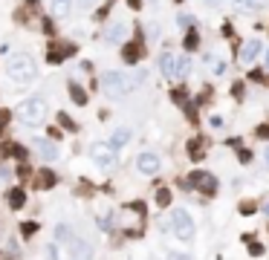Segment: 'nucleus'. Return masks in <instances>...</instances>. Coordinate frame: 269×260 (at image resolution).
<instances>
[{
  "mask_svg": "<svg viewBox=\"0 0 269 260\" xmlns=\"http://www.w3.org/2000/svg\"><path fill=\"white\" fill-rule=\"evenodd\" d=\"M145 78V72H139L136 78H127L125 72H101L99 78V90L107 96V99H122L125 93H130L139 84V81Z\"/></svg>",
  "mask_w": 269,
  "mask_h": 260,
  "instance_id": "1",
  "label": "nucleus"
},
{
  "mask_svg": "<svg viewBox=\"0 0 269 260\" xmlns=\"http://www.w3.org/2000/svg\"><path fill=\"white\" fill-rule=\"evenodd\" d=\"M6 72H9V78L15 81V84H29V81L35 78V61H32V55L26 52H15L9 55V64H6Z\"/></svg>",
  "mask_w": 269,
  "mask_h": 260,
  "instance_id": "2",
  "label": "nucleus"
},
{
  "mask_svg": "<svg viewBox=\"0 0 269 260\" xmlns=\"http://www.w3.org/2000/svg\"><path fill=\"white\" fill-rule=\"evenodd\" d=\"M46 113H49V110H46V101L38 99V96H35V99H26V101L18 107V119H20L26 127L44 125V122H46Z\"/></svg>",
  "mask_w": 269,
  "mask_h": 260,
  "instance_id": "3",
  "label": "nucleus"
},
{
  "mask_svg": "<svg viewBox=\"0 0 269 260\" xmlns=\"http://www.w3.org/2000/svg\"><path fill=\"white\" fill-rule=\"evenodd\" d=\"M171 232L182 243L194 240V220H191V214L185 208H171Z\"/></svg>",
  "mask_w": 269,
  "mask_h": 260,
  "instance_id": "4",
  "label": "nucleus"
},
{
  "mask_svg": "<svg viewBox=\"0 0 269 260\" xmlns=\"http://www.w3.org/2000/svg\"><path fill=\"white\" fill-rule=\"evenodd\" d=\"M90 159H93V165L101 168V170L116 168V148H113L110 142L107 145H101V142L90 145Z\"/></svg>",
  "mask_w": 269,
  "mask_h": 260,
  "instance_id": "5",
  "label": "nucleus"
},
{
  "mask_svg": "<svg viewBox=\"0 0 269 260\" xmlns=\"http://www.w3.org/2000/svg\"><path fill=\"white\" fill-rule=\"evenodd\" d=\"M189 180H191V188L200 191V194H214L217 191V180L208 174V170H194Z\"/></svg>",
  "mask_w": 269,
  "mask_h": 260,
  "instance_id": "6",
  "label": "nucleus"
},
{
  "mask_svg": "<svg viewBox=\"0 0 269 260\" xmlns=\"http://www.w3.org/2000/svg\"><path fill=\"white\" fill-rule=\"evenodd\" d=\"M70 257L72 260H90L93 257V246L87 240H81V237H72L70 240Z\"/></svg>",
  "mask_w": 269,
  "mask_h": 260,
  "instance_id": "7",
  "label": "nucleus"
},
{
  "mask_svg": "<svg viewBox=\"0 0 269 260\" xmlns=\"http://www.w3.org/2000/svg\"><path fill=\"white\" fill-rule=\"evenodd\" d=\"M32 148H35L46 162L58 159V145H55V139H32Z\"/></svg>",
  "mask_w": 269,
  "mask_h": 260,
  "instance_id": "8",
  "label": "nucleus"
},
{
  "mask_svg": "<svg viewBox=\"0 0 269 260\" xmlns=\"http://www.w3.org/2000/svg\"><path fill=\"white\" fill-rule=\"evenodd\" d=\"M159 156H156V153H139V156H136V168L142 170V174H156V170H159Z\"/></svg>",
  "mask_w": 269,
  "mask_h": 260,
  "instance_id": "9",
  "label": "nucleus"
},
{
  "mask_svg": "<svg viewBox=\"0 0 269 260\" xmlns=\"http://www.w3.org/2000/svg\"><path fill=\"white\" fill-rule=\"evenodd\" d=\"M125 35H127L125 23H113V26H107V32H104V41H107V44H122Z\"/></svg>",
  "mask_w": 269,
  "mask_h": 260,
  "instance_id": "10",
  "label": "nucleus"
},
{
  "mask_svg": "<svg viewBox=\"0 0 269 260\" xmlns=\"http://www.w3.org/2000/svg\"><path fill=\"white\" fill-rule=\"evenodd\" d=\"M258 52H260V41H246L240 49V64H252Z\"/></svg>",
  "mask_w": 269,
  "mask_h": 260,
  "instance_id": "11",
  "label": "nucleus"
},
{
  "mask_svg": "<svg viewBox=\"0 0 269 260\" xmlns=\"http://www.w3.org/2000/svg\"><path fill=\"white\" fill-rule=\"evenodd\" d=\"M162 75L165 78H177V55H171V52L162 55Z\"/></svg>",
  "mask_w": 269,
  "mask_h": 260,
  "instance_id": "12",
  "label": "nucleus"
},
{
  "mask_svg": "<svg viewBox=\"0 0 269 260\" xmlns=\"http://www.w3.org/2000/svg\"><path fill=\"white\" fill-rule=\"evenodd\" d=\"M49 6H52L55 18H67L72 12V0H49Z\"/></svg>",
  "mask_w": 269,
  "mask_h": 260,
  "instance_id": "13",
  "label": "nucleus"
},
{
  "mask_svg": "<svg viewBox=\"0 0 269 260\" xmlns=\"http://www.w3.org/2000/svg\"><path fill=\"white\" fill-rule=\"evenodd\" d=\"M127 142H130V130H127V127H116L113 136H110V145H113V148H125Z\"/></svg>",
  "mask_w": 269,
  "mask_h": 260,
  "instance_id": "14",
  "label": "nucleus"
},
{
  "mask_svg": "<svg viewBox=\"0 0 269 260\" xmlns=\"http://www.w3.org/2000/svg\"><path fill=\"white\" fill-rule=\"evenodd\" d=\"M139 55H142V44H125V64H136L139 61Z\"/></svg>",
  "mask_w": 269,
  "mask_h": 260,
  "instance_id": "15",
  "label": "nucleus"
},
{
  "mask_svg": "<svg viewBox=\"0 0 269 260\" xmlns=\"http://www.w3.org/2000/svg\"><path fill=\"white\" fill-rule=\"evenodd\" d=\"M9 206L12 208H23L26 206V191L23 188H12L9 191Z\"/></svg>",
  "mask_w": 269,
  "mask_h": 260,
  "instance_id": "16",
  "label": "nucleus"
},
{
  "mask_svg": "<svg viewBox=\"0 0 269 260\" xmlns=\"http://www.w3.org/2000/svg\"><path fill=\"white\" fill-rule=\"evenodd\" d=\"M70 99L75 101V104H87V93L81 90L75 81H70Z\"/></svg>",
  "mask_w": 269,
  "mask_h": 260,
  "instance_id": "17",
  "label": "nucleus"
},
{
  "mask_svg": "<svg viewBox=\"0 0 269 260\" xmlns=\"http://www.w3.org/2000/svg\"><path fill=\"white\" fill-rule=\"evenodd\" d=\"M189 70H191V58L189 55H177V78L189 75Z\"/></svg>",
  "mask_w": 269,
  "mask_h": 260,
  "instance_id": "18",
  "label": "nucleus"
},
{
  "mask_svg": "<svg viewBox=\"0 0 269 260\" xmlns=\"http://www.w3.org/2000/svg\"><path fill=\"white\" fill-rule=\"evenodd\" d=\"M171 203H174V197H171V188H159V191H156V206H159V208H168Z\"/></svg>",
  "mask_w": 269,
  "mask_h": 260,
  "instance_id": "19",
  "label": "nucleus"
},
{
  "mask_svg": "<svg viewBox=\"0 0 269 260\" xmlns=\"http://www.w3.org/2000/svg\"><path fill=\"white\" fill-rule=\"evenodd\" d=\"M38 180H41V188H52V185H55V174L41 170V174H38Z\"/></svg>",
  "mask_w": 269,
  "mask_h": 260,
  "instance_id": "20",
  "label": "nucleus"
},
{
  "mask_svg": "<svg viewBox=\"0 0 269 260\" xmlns=\"http://www.w3.org/2000/svg\"><path fill=\"white\" fill-rule=\"evenodd\" d=\"M182 44H185V49H197V46H200L197 32H194V29H189V35H185V41H182Z\"/></svg>",
  "mask_w": 269,
  "mask_h": 260,
  "instance_id": "21",
  "label": "nucleus"
},
{
  "mask_svg": "<svg viewBox=\"0 0 269 260\" xmlns=\"http://www.w3.org/2000/svg\"><path fill=\"white\" fill-rule=\"evenodd\" d=\"M55 240H72V228L70 225H58L55 228Z\"/></svg>",
  "mask_w": 269,
  "mask_h": 260,
  "instance_id": "22",
  "label": "nucleus"
},
{
  "mask_svg": "<svg viewBox=\"0 0 269 260\" xmlns=\"http://www.w3.org/2000/svg\"><path fill=\"white\" fill-rule=\"evenodd\" d=\"M189 153H191V159H203V142H191L189 145Z\"/></svg>",
  "mask_w": 269,
  "mask_h": 260,
  "instance_id": "23",
  "label": "nucleus"
},
{
  "mask_svg": "<svg viewBox=\"0 0 269 260\" xmlns=\"http://www.w3.org/2000/svg\"><path fill=\"white\" fill-rule=\"evenodd\" d=\"M263 3H266V0H237V6H240V9H260Z\"/></svg>",
  "mask_w": 269,
  "mask_h": 260,
  "instance_id": "24",
  "label": "nucleus"
},
{
  "mask_svg": "<svg viewBox=\"0 0 269 260\" xmlns=\"http://www.w3.org/2000/svg\"><path fill=\"white\" fill-rule=\"evenodd\" d=\"M58 122H61V125L67 127V130H75V122H72V119L67 116V113H58Z\"/></svg>",
  "mask_w": 269,
  "mask_h": 260,
  "instance_id": "25",
  "label": "nucleus"
},
{
  "mask_svg": "<svg viewBox=\"0 0 269 260\" xmlns=\"http://www.w3.org/2000/svg\"><path fill=\"white\" fill-rule=\"evenodd\" d=\"M35 232H38V223H32V220H29V223H23V237H32Z\"/></svg>",
  "mask_w": 269,
  "mask_h": 260,
  "instance_id": "26",
  "label": "nucleus"
},
{
  "mask_svg": "<svg viewBox=\"0 0 269 260\" xmlns=\"http://www.w3.org/2000/svg\"><path fill=\"white\" fill-rule=\"evenodd\" d=\"M6 260H18V246H15V240H9V249H6Z\"/></svg>",
  "mask_w": 269,
  "mask_h": 260,
  "instance_id": "27",
  "label": "nucleus"
},
{
  "mask_svg": "<svg viewBox=\"0 0 269 260\" xmlns=\"http://www.w3.org/2000/svg\"><path fill=\"white\" fill-rule=\"evenodd\" d=\"M211 72H214V75H223V72H226V64L223 61H211Z\"/></svg>",
  "mask_w": 269,
  "mask_h": 260,
  "instance_id": "28",
  "label": "nucleus"
},
{
  "mask_svg": "<svg viewBox=\"0 0 269 260\" xmlns=\"http://www.w3.org/2000/svg\"><path fill=\"white\" fill-rule=\"evenodd\" d=\"M249 254H252V257H260V254H263V246H260V243H252V246H249Z\"/></svg>",
  "mask_w": 269,
  "mask_h": 260,
  "instance_id": "29",
  "label": "nucleus"
},
{
  "mask_svg": "<svg viewBox=\"0 0 269 260\" xmlns=\"http://www.w3.org/2000/svg\"><path fill=\"white\" fill-rule=\"evenodd\" d=\"M110 223H113V217H110V214L99 217V228H113V225H110Z\"/></svg>",
  "mask_w": 269,
  "mask_h": 260,
  "instance_id": "30",
  "label": "nucleus"
},
{
  "mask_svg": "<svg viewBox=\"0 0 269 260\" xmlns=\"http://www.w3.org/2000/svg\"><path fill=\"white\" fill-rule=\"evenodd\" d=\"M9 151L15 153V156H18V159H26V151H23V148H18V145H12Z\"/></svg>",
  "mask_w": 269,
  "mask_h": 260,
  "instance_id": "31",
  "label": "nucleus"
},
{
  "mask_svg": "<svg viewBox=\"0 0 269 260\" xmlns=\"http://www.w3.org/2000/svg\"><path fill=\"white\" fill-rule=\"evenodd\" d=\"M168 260H191V257H189V254H182V251H171Z\"/></svg>",
  "mask_w": 269,
  "mask_h": 260,
  "instance_id": "32",
  "label": "nucleus"
},
{
  "mask_svg": "<svg viewBox=\"0 0 269 260\" xmlns=\"http://www.w3.org/2000/svg\"><path fill=\"white\" fill-rule=\"evenodd\" d=\"M179 26L189 29V26H191V15H185V12H182V15H179Z\"/></svg>",
  "mask_w": 269,
  "mask_h": 260,
  "instance_id": "33",
  "label": "nucleus"
},
{
  "mask_svg": "<svg viewBox=\"0 0 269 260\" xmlns=\"http://www.w3.org/2000/svg\"><path fill=\"white\" fill-rule=\"evenodd\" d=\"M46 136H49V139H55V142H58V139H61V130H58V127H49V130H46Z\"/></svg>",
  "mask_w": 269,
  "mask_h": 260,
  "instance_id": "34",
  "label": "nucleus"
},
{
  "mask_svg": "<svg viewBox=\"0 0 269 260\" xmlns=\"http://www.w3.org/2000/svg\"><path fill=\"white\" fill-rule=\"evenodd\" d=\"M46 260H58V251H55V246H46Z\"/></svg>",
  "mask_w": 269,
  "mask_h": 260,
  "instance_id": "35",
  "label": "nucleus"
},
{
  "mask_svg": "<svg viewBox=\"0 0 269 260\" xmlns=\"http://www.w3.org/2000/svg\"><path fill=\"white\" fill-rule=\"evenodd\" d=\"M96 6V0H78V9H93Z\"/></svg>",
  "mask_w": 269,
  "mask_h": 260,
  "instance_id": "36",
  "label": "nucleus"
},
{
  "mask_svg": "<svg viewBox=\"0 0 269 260\" xmlns=\"http://www.w3.org/2000/svg\"><path fill=\"white\" fill-rule=\"evenodd\" d=\"M237 159L246 165V162H252V153H249V151H240V153H237Z\"/></svg>",
  "mask_w": 269,
  "mask_h": 260,
  "instance_id": "37",
  "label": "nucleus"
},
{
  "mask_svg": "<svg viewBox=\"0 0 269 260\" xmlns=\"http://www.w3.org/2000/svg\"><path fill=\"white\" fill-rule=\"evenodd\" d=\"M258 136H260V139H269V125H260L258 127Z\"/></svg>",
  "mask_w": 269,
  "mask_h": 260,
  "instance_id": "38",
  "label": "nucleus"
},
{
  "mask_svg": "<svg viewBox=\"0 0 269 260\" xmlns=\"http://www.w3.org/2000/svg\"><path fill=\"white\" fill-rule=\"evenodd\" d=\"M240 211H243V214H255V206H252V203H243Z\"/></svg>",
  "mask_w": 269,
  "mask_h": 260,
  "instance_id": "39",
  "label": "nucleus"
},
{
  "mask_svg": "<svg viewBox=\"0 0 269 260\" xmlns=\"http://www.w3.org/2000/svg\"><path fill=\"white\" fill-rule=\"evenodd\" d=\"M148 35L156 38V35H159V26H156V23H151V26H148Z\"/></svg>",
  "mask_w": 269,
  "mask_h": 260,
  "instance_id": "40",
  "label": "nucleus"
},
{
  "mask_svg": "<svg viewBox=\"0 0 269 260\" xmlns=\"http://www.w3.org/2000/svg\"><path fill=\"white\" fill-rule=\"evenodd\" d=\"M211 127H223V119H220V116H211Z\"/></svg>",
  "mask_w": 269,
  "mask_h": 260,
  "instance_id": "41",
  "label": "nucleus"
},
{
  "mask_svg": "<svg viewBox=\"0 0 269 260\" xmlns=\"http://www.w3.org/2000/svg\"><path fill=\"white\" fill-rule=\"evenodd\" d=\"M127 3H130V9H139L142 6V0H127Z\"/></svg>",
  "mask_w": 269,
  "mask_h": 260,
  "instance_id": "42",
  "label": "nucleus"
},
{
  "mask_svg": "<svg viewBox=\"0 0 269 260\" xmlns=\"http://www.w3.org/2000/svg\"><path fill=\"white\" fill-rule=\"evenodd\" d=\"M6 122H9V113H0V127L6 125Z\"/></svg>",
  "mask_w": 269,
  "mask_h": 260,
  "instance_id": "43",
  "label": "nucleus"
},
{
  "mask_svg": "<svg viewBox=\"0 0 269 260\" xmlns=\"http://www.w3.org/2000/svg\"><path fill=\"white\" fill-rule=\"evenodd\" d=\"M263 159H266V165H269V148H266V151H263Z\"/></svg>",
  "mask_w": 269,
  "mask_h": 260,
  "instance_id": "44",
  "label": "nucleus"
},
{
  "mask_svg": "<svg viewBox=\"0 0 269 260\" xmlns=\"http://www.w3.org/2000/svg\"><path fill=\"white\" fill-rule=\"evenodd\" d=\"M206 3H208V6H214V3H220V0H206Z\"/></svg>",
  "mask_w": 269,
  "mask_h": 260,
  "instance_id": "45",
  "label": "nucleus"
},
{
  "mask_svg": "<svg viewBox=\"0 0 269 260\" xmlns=\"http://www.w3.org/2000/svg\"><path fill=\"white\" fill-rule=\"evenodd\" d=\"M263 214H266V217H269V206H266V208H263Z\"/></svg>",
  "mask_w": 269,
  "mask_h": 260,
  "instance_id": "46",
  "label": "nucleus"
},
{
  "mask_svg": "<svg viewBox=\"0 0 269 260\" xmlns=\"http://www.w3.org/2000/svg\"><path fill=\"white\" fill-rule=\"evenodd\" d=\"M266 70H269V52H266Z\"/></svg>",
  "mask_w": 269,
  "mask_h": 260,
  "instance_id": "47",
  "label": "nucleus"
}]
</instances>
